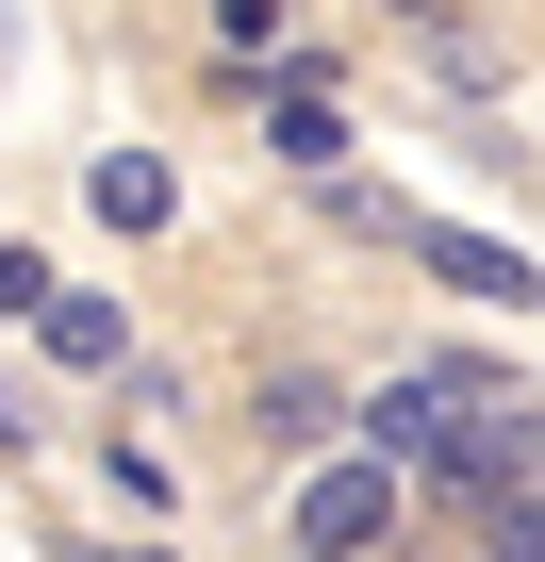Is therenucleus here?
<instances>
[{
	"instance_id": "1",
	"label": "nucleus",
	"mask_w": 545,
	"mask_h": 562,
	"mask_svg": "<svg viewBox=\"0 0 545 562\" xmlns=\"http://www.w3.org/2000/svg\"><path fill=\"white\" fill-rule=\"evenodd\" d=\"M381 529H397V480H381V463H331V480L298 496V562H364Z\"/></svg>"
},
{
	"instance_id": "2",
	"label": "nucleus",
	"mask_w": 545,
	"mask_h": 562,
	"mask_svg": "<svg viewBox=\"0 0 545 562\" xmlns=\"http://www.w3.org/2000/svg\"><path fill=\"white\" fill-rule=\"evenodd\" d=\"M381 232H397L413 265H446V281H463V299H529V248H496V232H463V215H413V199H397Z\"/></svg>"
},
{
	"instance_id": "3",
	"label": "nucleus",
	"mask_w": 545,
	"mask_h": 562,
	"mask_svg": "<svg viewBox=\"0 0 545 562\" xmlns=\"http://www.w3.org/2000/svg\"><path fill=\"white\" fill-rule=\"evenodd\" d=\"M248 430H264V447H331V430H348V397H331L315 364H264V381H248Z\"/></svg>"
},
{
	"instance_id": "4",
	"label": "nucleus",
	"mask_w": 545,
	"mask_h": 562,
	"mask_svg": "<svg viewBox=\"0 0 545 562\" xmlns=\"http://www.w3.org/2000/svg\"><path fill=\"white\" fill-rule=\"evenodd\" d=\"M463 529H479V562H545V480H496V496H463Z\"/></svg>"
},
{
	"instance_id": "5",
	"label": "nucleus",
	"mask_w": 545,
	"mask_h": 562,
	"mask_svg": "<svg viewBox=\"0 0 545 562\" xmlns=\"http://www.w3.org/2000/svg\"><path fill=\"white\" fill-rule=\"evenodd\" d=\"M34 331H50V364H116V348H133V315H116V299H67V281H50Z\"/></svg>"
},
{
	"instance_id": "6",
	"label": "nucleus",
	"mask_w": 545,
	"mask_h": 562,
	"mask_svg": "<svg viewBox=\"0 0 545 562\" xmlns=\"http://www.w3.org/2000/svg\"><path fill=\"white\" fill-rule=\"evenodd\" d=\"M264 133H282V166H331V149H348V116H331L315 83H282V100H264Z\"/></svg>"
},
{
	"instance_id": "7",
	"label": "nucleus",
	"mask_w": 545,
	"mask_h": 562,
	"mask_svg": "<svg viewBox=\"0 0 545 562\" xmlns=\"http://www.w3.org/2000/svg\"><path fill=\"white\" fill-rule=\"evenodd\" d=\"M100 215H116V232H166V166H149V149H100Z\"/></svg>"
},
{
	"instance_id": "8",
	"label": "nucleus",
	"mask_w": 545,
	"mask_h": 562,
	"mask_svg": "<svg viewBox=\"0 0 545 562\" xmlns=\"http://www.w3.org/2000/svg\"><path fill=\"white\" fill-rule=\"evenodd\" d=\"M0 315H50V265L34 248H0Z\"/></svg>"
},
{
	"instance_id": "9",
	"label": "nucleus",
	"mask_w": 545,
	"mask_h": 562,
	"mask_svg": "<svg viewBox=\"0 0 545 562\" xmlns=\"http://www.w3.org/2000/svg\"><path fill=\"white\" fill-rule=\"evenodd\" d=\"M100 562H149V546H100Z\"/></svg>"
}]
</instances>
